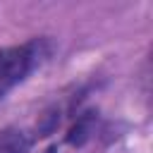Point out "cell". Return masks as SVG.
<instances>
[{
    "label": "cell",
    "mask_w": 153,
    "mask_h": 153,
    "mask_svg": "<svg viewBox=\"0 0 153 153\" xmlns=\"http://www.w3.org/2000/svg\"><path fill=\"white\" fill-rule=\"evenodd\" d=\"M36 141V134L22 127H5L0 129V153H29Z\"/></svg>",
    "instance_id": "obj_2"
},
{
    "label": "cell",
    "mask_w": 153,
    "mask_h": 153,
    "mask_svg": "<svg viewBox=\"0 0 153 153\" xmlns=\"http://www.w3.org/2000/svg\"><path fill=\"white\" fill-rule=\"evenodd\" d=\"M96 122H98V112H93V110L79 112L76 120L72 122V127L67 129L65 141H67L69 146H84V143L93 136V131H96Z\"/></svg>",
    "instance_id": "obj_3"
},
{
    "label": "cell",
    "mask_w": 153,
    "mask_h": 153,
    "mask_svg": "<svg viewBox=\"0 0 153 153\" xmlns=\"http://www.w3.org/2000/svg\"><path fill=\"white\" fill-rule=\"evenodd\" d=\"M53 53V43L41 36L31 38L22 45H7L0 48V100L19 86L36 67H41Z\"/></svg>",
    "instance_id": "obj_1"
},
{
    "label": "cell",
    "mask_w": 153,
    "mask_h": 153,
    "mask_svg": "<svg viewBox=\"0 0 153 153\" xmlns=\"http://www.w3.org/2000/svg\"><path fill=\"white\" fill-rule=\"evenodd\" d=\"M41 153H60V151H57V146H48V148H43Z\"/></svg>",
    "instance_id": "obj_4"
}]
</instances>
